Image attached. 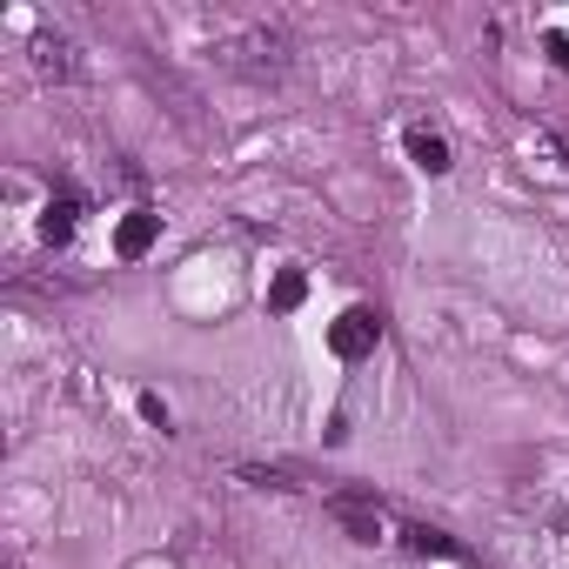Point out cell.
Instances as JSON below:
<instances>
[{
  "label": "cell",
  "instance_id": "6da1fadb",
  "mask_svg": "<svg viewBox=\"0 0 569 569\" xmlns=\"http://www.w3.org/2000/svg\"><path fill=\"white\" fill-rule=\"evenodd\" d=\"M215 54H221L228 67H241V74L269 80V74H282V67H288V34H282V28H269V21H241V28H228V34L215 41Z\"/></svg>",
  "mask_w": 569,
  "mask_h": 569
},
{
  "label": "cell",
  "instance_id": "7a4b0ae2",
  "mask_svg": "<svg viewBox=\"0 0 569 569\" xmlns=\"http://www.w3.org/2000/svg\"><path fill=\"white\" fill-rule=\"evenodd\" d=\"M375 336H382V315H375V308H349L336 329H329V349H336L342 362H355V355L375 349Z\"/></svg>",
  "mask_w": 569,
  "mask_h": 569
},
{
  "label": "cell",
  "instance_id": "3957f363",
  "mask_svg": "<svg viewBox=\"0 0 569 569\" xmlns=\"http://www.w3.org/2000/svg\"><path fill=\"white\" fill-rule=\"evenodd\" d=\"M329 516H336L355 543H382V503H375V496H336Z\"/></svg>",
  "mask_w": 569,
  "mask_h": 569
},
{
  "label": "cell",
  "instance_id": "277c9868",
  "mask_svg": "<svg viewBox=\"0 0 569 569\" xmlns=\"http://www.w3.org/2000/svg\"><path fill=\"white\" fill-rule=\"evenodd\" d=\"M154 234H161V215H154V208H134V215L121 221V234H114V255H121V262H141V255L154 249Z\"/></svg>",
  "mask_w": 569,
  "mask_h": 569
},
{
  "label": "cell",
  "instance_id": "5b68a950",
  "mask_svg": "<svg viewBox=\"0 0 569 569\" xmlns=\"http://www.w3.org/2000/svg\"><path fill=\"white\" fill-rule=\"evenodd\" d=\"M402 543H409L416 556H449V562H475V556H469V543H456V536H442V529H429V523H409V529H402Z\"/></svg>",
  "mask_w": 569,
  "mask_h": 569
},
{
  "label": "cell",
  "instance_id": "8992f818",
  "mask_svg": "<svg viewBox=\"0 0 569 569\" xmlns=\"http://www.w3.org/2000/svg\"><path fill=\"white\" fill-rule=\"evenodd\" d=\"M34 67L47 80H74V41L67 34H34Z\"/></svg>",
  "mask_w": 569,
  "mask_h": 569
},
{
  "label": "cell",
  "instance_id": "52a82bcc",
  "mask_svg": "<svg viewBox=\"0 0 569 569\" xmlns=\"http://www.w3.org/2000/svg\"><path fill=\"white\" fill-rule=\"evenodd\" d=\"M409 154H416L423 175H449V168H456V161H449V141L429 134V128H409Z\"/></svg>",
  "mask_w": 569,
  "mask_h": 569
},
{
  "label": "cell",
  "instance_id": "ba28073f",
  "mask_svg": "<svg viewBox=\"0 0 569 569\" xmlns=\"http://www.w3.org/2000/svg\"><path fill=\"white\" fill-rule=\"evenodd\" d=\"M74 221H80V201H74V195L47 201V215H41V241H54V249H61V241L74 234Z\"/></svg>",
  "mask_w": 569,
  "mask_h": 569
},
{
  "label": "cell",
  "instance_id": "9c48e42d",
  "mask_svg": "<svg viewBox=\"0 0 569 569\" xmlns=\"http://www.w3.org/2000/svg\"><path fill=\"white\" fill-rule=\"evenodd\" d=\"M302 295H308L302 269H282V275H275V288H269V308H275V315H288V308H302Z\"/></svg>",
  "mask_w": 569,
  "mask_h": 569
},
{
  "label": "cell",
  "instance_id": "30bf717a",
  "mask_svg": "<svg viewBox=\"0 0 569 569\" xmlns=\"http://www.w3.org/2000/svg\"><path fill=\"white\" fill-rule=\"evenodd\" d=\"M141 416H147L154 429H168V402H161V395H141Z\"/></svg>",
  "mask_w": 569,
  "mask_h": 569
},
{
  "label": "cell",
  "instance_id": "8fae6325",
  "mask_svg": "<svg viewBox=\"0 0 569 569\" xmlns=\"http://www.w3.org/2000/svg\"><path fill=\"white\" fill-rule=\"evenodd\" d=\"M543 47H549V61H556V67H569V41H562V34H549Z\"/></svg>",
  "mask_w": 569,
  "mask_h": 569
}]
</instances>
